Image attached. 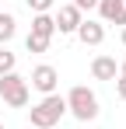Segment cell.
<instances>
[{
    "label": "cell",
    "instance_id": "11",
    "mask_svg": "<svg viewBox=\"0 0 126 129\" xmlns=\"http://www.w3.org/2000/svg\"><path fill=\"white\" fill-rule=\"evenodd\" d=\"M14 66H18V56H14L7 45H0V77H4V73H14Z\"/></svg>",
    "mask_w": 126,
    "mask_h": 129
},
{
    "label": "cell",
    "instance_id": "18",
    "mask_svg": "<svg viewBox=\"0 0 126 129\" xmlns=\"http://www.w3.org/2000/svg\"><path fill=\"white\" fill-rule=\"evenodd\" d=\"M0 129H4V122H0Z\"/></svg>",
    "mask_w": 126,
    "mask_h": 129
},
{
    "label": "cell",
    "instance_id": "15",
    "mask_svg": "<svg viewBox=\"0 0 126 129\" xmlns=\"http://www.w3.org/2000/svg\"><path fill=\"white\" fill-rule=\"evenodd\" d=\"M116 91H119V98L126 101V77H116Z\"/></svg>",
    "mask_w": 126,
    "mask_h": 129
},
{
    "label": "cell",
    "instance_id": "9",
    "mask_svg": "<svg viewBox=\"0 0 126 129\" xmlns=\"http://www.w3.org/2000/svg\"><path fill=\"white\" fill-rule=\"evenodd\" d=\"M32 35H39V39H53V35H56V21H53V14H35V18H32Z\"/></svg>",
    "mask_w": 126,
    "mask_h": 129
},
{
    "label": "cell",
    "instance_id": "7",
    "mask_svg": "<svg viewBox=\"0 0 126 129\" xmlns=\"http://www.w3.org/2000/svg\"><path fill=\"white\" fill-rule=\"evenodd\" d=\"M91 77L95 80H116L119 77V63H116V56H95L91 59Z\"/></svg>",
    "mask_w": 126,
    "mask_h": 129
},
{
    "label": "cell",
    "instance_id": "16",
    "mask_svg": "<svg viewBox=\"0 0 126 129\" xmlns=\"http://www.w3.org/2000/svg\"><path fill=\"white\" fill-rule=\"evenodd\" d=\"M119 77H126V59H123V63H119Z\"/></svg>",
    "mask_w": 126,
    "mask_h": 129
},
{
    "label": "cell",
    "instance_id": "14",
    "mask_svg": "<svg viewBox=\"0 0 126 129\" xmlns=\"http://www.w3.org/2000/svg\"><path fill=\"white\" fill-rule=\"evenodd\" d=\"M70 4H74V7H77V11H95V7H98V0H70Z\"/></svg>",
    "mask_w": 126,
    "mask_h": 129
},
{
    "label": "cell",
    "instance_id": "1",
    "mask_svg": "<svg viewBox=\"0 0 126 129\" xmlns=\"http://www.w3.org/2000/svg\"><path fill=\"white\" fill-rule=\"evenodd\" d=\"M63 115H67L63 94H46L39 105L28 108V126H32V129H53V126H60Z\"/></svg>",
    "mask_w": 126,
    "mask_h": 129
},
{
    "label": "cell",
    "instance_id": "13",
    "mask_svg": "<svg viewBox=\"0 0 126 129\" xmlns=\"http://www.w3.org/2000/svg\"><path fill=\"white\" fill-rule=\"evenodd\" d=\"M25 4H28V11H32V14H49L56 0H25Z\"/></svg>",
    "mask_w": 126,
    "mask_h": 129
},
{
    "label": "cell",
    "instance_id": "2",
    "mask_svg": "<svg viewBox=\"0 0 126 129\" xmlns=\"http://www.w3.org/2000/svg\"><path fill=\"white\" fill-rule=\"evenodd\" d=\"M67 115H74L77 122H95L98 119V94L91 91V87H84V84H77V87H70L67 91Z\"/></svg>",
    "mask_w": 126,
    "mask_h": 129
},
{
    "label": "cell",
    "instance_id": "12",
    "mask_svg": "<svg viewBox=\"0 0 126 129\" xmlns=\"http://www.w3.org/2000/svg\"><path fill=\"white\" fill-rule=\"evenodd\" d=\"M49 42H53V39H39V35H32V31H28L25 49H28V52H46V49H49Z\"/></svg>",
    "mask_w": 126,
    "mask_h": 129
},
{
    "label": "cell",
    "instance_id": "10",
    "mask_svg": "<svg viewBox=\"0 0 126 129\" xmlns=\"http://www.w3.org/2000/svg\"><path fill=\"white\" fill-rule=\"evenodd\" d=\"M14 35H18V21H14V14L0 11V45H7Z\"/></svg>",
    "mask_w": 126,
    "mask_h": 129
},
{
    "label": "cell",
    "instance_id": "3",
    "mask_svg": "<svg viewBox=\"0 0 126 129\" xmlns=\"http://www.w3.org/2000/svg\"><path fill=\"white\" fill-rule=\"evenodd\" d=\"M0 98H4V105H11V108H25L28 98H32V87H28V80L21 73H4L0 77Z\"/></svg>",
    "mask_w": 126,
    "mask_h": 129
},
{
    "label": "cell",
    "instance_id": "5",
    "mask_svg": "<svg viewBox=\"0 0 126 129\" xmlns=\"http://www.w3.org/2000/svg\"><path fill=\"white\" fill-rule=\"evenodd\" d=\"M53 21H56V31H60V35H74V31H77V24L84 21V14L74 7V4H63L60 11L53 14Z\"/></svg>",
    "mask_w": 126,
    "mask_h": 129
},
{
    "label": "cell",
    "instance_id": "4",
    "mask_svg": "<svg viewBox=\"0 0 126 129\" xmlns=\"http://www.w3.org/2000/svg\"><path fill=\"white\" fill-rule=\"evenodd\" d=\"M28 80V87H35L42 98L46 94H56V84H60V73H56V66H49V63H39L35 70H32V77H25Z\"/></svg>",
    "mask_w": 126,
    "mask_h": 129
},
{
    "label": "cell",
    "instance_id": "19",
    "mask_svg": "<svg viewBox=\"0 0 126 129\" xmlns=\"http://www.w3.org/2000/svg\"><path fill=\"white\" fill-rule=\"evenodd\" d=\"M25 129H32V126H25Z\"/></svg>",
    "mask_w": 126,
    "mask_h": 129
},
{
    "label": "cell",
    "instance_id": "8",
    "mask_svg": "<svg viewBox=\"0 0 126 129\" xmlns=\"http://www.w3.org/2000/svg\"><path fill=\"white\" fill-rule=\"evenodd\" d=\"M102 24H126V4L123 0H98Z\"/></svg>",
    "mask_w": 126,
    "mask_h": 129
},
{
    "label": "cell",
    "instance_id": "6",
    "mask_svg": "<svg viewBox=\"0 0 126 129\" xmlns=\"http://www.w3.org/2000/svg\"><path fill=\"white\" fill-rule=\"evenodd\" d=\"M74 35H77L84 45H102V42H105V24H102V21H91V18H84V21L77 24V31H74Z\"/></svg>",
    "mask_w": 126,
    "mask_h": 129
},
{
    "label": "cell",
    "instance_id": "17",
    "mask_svg": "<svg viewBox=\"0 0 126 129\" xmlns=\"http://www.w3.org/2000/svg\"><path fill=\"white\" fill-rule=\"evenodd\" d=\"M123 45H126V24H123Z\"/></svg>",
    "mask_w": 126,
    "mask_h": 129
},
{
    "label": "cell",
    "instance_id": "20",
    "mask_svg": "<svg viewBox=\"0 0 126 129\" xmlns=\"http://www.w3.org/2000/svg\"><path fill=\"white\" fill-rule=\"evenodd\" d=\"M123 4H126V0H123Z\"/></svg>",
    "mask_w": 126,
    "mask_h": 129
}]
</instances>
